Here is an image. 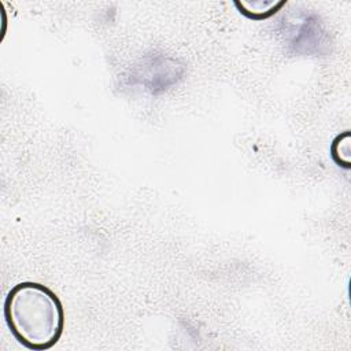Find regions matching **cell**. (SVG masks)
Returning <instances> with one entry per match:
<instances>
[{
	"label": "cell",
	"instance_id": "obj_1",
	"mask_svg": "<svg viewBox=\"0 0 351 351\" xmlns=\"http://www.w3.org/2000/svg\"><path fill=\"white\" fill-rule=\"evenodd\" d=\"M3 315L11 335L27 350H49L63 335V304L41 282L22 281L14 285L4 299Z\"/></svg>",
	"mask_w": 351,
	"mask_h": 351
},
{
	"label": "cell",
	"instance_id": "obj_3",
	"mask_svg": "<svg viewBox=\"0 0 351 351\" xmlns=\"http://www.w3.org/2000/svg\"><path fill=\"white\" fill-rule=\"evenodd\" d=\"M330 156L333 162L346 170L351 167V133L344 130L337 134L330 144Z\"/></svg>",
	"mask_w": 351,
	"mask_h": 351
},
{
	"label": "cell",
	"instance_id": "obj_2",
	"mask_svg": "<svg viewBox=\"0 0 351 351\" xmlns=\"http://www.w3.org/2000/svg\"><path fill=\"white\" fill-rule=\"evenodd\" d=\"M233 4L245 18L263 21L276 15L287 4V0H236Z\"/></svg>",
	"mask_w": 351,
	"mask_h": 351
}]
</instances>
